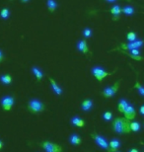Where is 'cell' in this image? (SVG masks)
<instances>
[{"label": "cell", "mask_w": 144, "mask_h": 152, "mask_svg": "<svg viewBox=\"0 0 144 152\" xmlns=\"http://www.w3.org/2000/svg\"><path fill=\"white\" fill-rule=\"evenodd\" d=\"M121 13H124V15H127V16H132L134 14V8L130 5H126L121 9Z\"/></svg>", "instance_id": "21"}, {"label": "cell", "mask_w": 144, "mask_h": 152, "mask_svg": "<svg viewBox=\"0 0 144 152\" xmlns=\"http://www.w3.org/2000/svg\"><path fill=\"white\" fill-rule=\"evenodd\" d=\"M3 60H4V53H3V51L0 50V62H2Z\"/></svg>", "instance_id": "30"}, {"label": "cell", "mask_w": 144, "mask_h": 152, "mask_svg": "<svg viewBox=\"0 0 144 152\" xmlns=\"http://www.w3.org/2000/svg\"><path fill=\"white\" fill-rule=\"evenodd\" d=\"M128 152H138V150H137L136 148H131V149L128 151Z\"/></svg>", "instance_id": "32"}, {"label": "cell", "mask_w": 144, "mask_h": 152, "mask_svg": "<svg viewBox=\"0 0 144 152\" xmlns=\"http://www.w3.org/2000/svg\"><path fill=\"white\" fill-rule=\"evenodd\" d=\"M111 14L113 15V17H114V20L115 21L118 20V17L121 16V6H119L118 4H115L114 7L111 9Z\"/></svg>", "instance_id": "15"}, {"label": "cell", "mask_w": 144, "mask_h": 152, "mask_svg": "<svg viewBox=\"0 0 144 152\" xmlns=\"http://www.w3.org/2000/svg\"><path fill=\"white\" fill-rule=\"evenodd\" d=\"M10 10H9L8 8H2L1 10H0V18H1L2 20H7L9 17H10Z\"/></svg>", "instance_id": "22"}, {"label": "cell", "mask_w": 144, "mask_h": 152, "mask_svg": "<svg viewBox=\"0 0 144 152\" xmlns=\"http://www.w3.org/2000/svg\"><path fill=\"white\" fill-rule=\"evenodd\" d=\"M69 142L72 145H80L82 143V138L76 133H73L69 136Z\"/></svg>", "instance_id": "17"}, {"label": "cell", "mask_w": 144, "mask_h": 152, "mask_svg": "<svg viewBox=\"0 0 144 152\" xmlns=\"http://www.w3.org/2000/svg\"><path fill=\"white\" fill-rule=\"evenodd\" d=\"M129 105V103L127 102V100L125 99H121L118 103V111L119 112V113H122L124 114V110L126 109L127 106Z\"/></svg>", "instance_id": "18"}, {"label": "cell", "mask_w": 144, "mask_h": 152, "mask_svg": "<svg viewBox=\"0 0 144 152\" xmlns=\"http://www.w3.org/2000/svg\"><path fill=\"white\" fill-rule=\"evenodd\" d=\"M45 152H62V147L60 145L50 141H44L39 144Z\"/></svg>", "instance_id": "6"}, {"label": "cell", "mask_w": 144, "mask_h": 152, "mask_svg": "<svg viewBox=\"0 0 144 152\" xmlns=\"http://www.w3.org/2000/svg\"><path fill=\"white\" fill-rule=\"evenodd\" d=\"M91 136H92V138L94 139L95 143H96L98 146L101 147L102 149H104V150H106V151L109 152V150H110V148H109V142L107 141V139L104 137V136L100 135V134H97V133H92Z\"/></svg>", "instance_id": "4"}, {"label": "cell", "mask_w": 144, "mask_h": 152, "mask_svg": "<svg viewBox=\"0 0 144 152\" xmlns=\"http://www.w3.org/2000/svg\"><path fill=\"white\" fill-rule=\"evenodd\" d=\"M115 71L116 70L112 72V73H110V72L106 71L105 69H104L103 67H101V66H94V67H92V69H91V73L93 74L94 77L96 78L99 82H101L103 79H105L106 77H108V76L113 75Z\"/></svg>", "instance_id": "3"}, {"label": "cell", "mask_w": 144, "mask_h": 152, "mask_svg": "<svg viewBox=\"0 0 144 152\" xmlns=\"http://www.w3.org/2000/svg\"><path fill=\"white\" fill-rule=\"evenodd\" d=\"M103 118L106 121H112L113 118V114L111 112H105V113L103 114Z\"/></svg>", "instance_id": "28"}, {"label": "cell", "mask_w": 144, "mask_h": 152, "mask_svg": "<svg viewBox=\"0 0 144 152\" xmlns=\"http://www.w3.org/2000/svg\"><path fill=\"white\" fill-rule=\"evenodd\" d=\"M140 114H141L142 115H144V106H140Z\"/></svg>", "instance_id": "31"}, {"label": "cell", "mask_w": 144, "mask_h": 152, "mask_svg": "<svg viewBox=\"0 0 144 152\" xmlns=\"http://www.w3.org/2000/svg\"><path fill=\"white\" fill-rule=\"evenodd\" d=\"M121 80H118V81H116L113 86H109V87L105 88L102 92V96L105 97V98H112V97H114L116 94V92H118V86H119V83H121Z\"/></svg>", "instance_id": "5"}, {"label": "cell", "mask_w": 144, "mask_h": 152, "mask_svg": "<svg viewBox=\"0 0 144 152\" xmlns=\"http://www.w3.org/2000/svg\"><path fill=\"white\" fill-rule=\"evenodd\" d=\"M129 123L130 121L126 120L125 118H116L113 121L112 129H114V132L118 133V134H127V133L131 132Z\"/></svg>", "instance_id": "1"}, {"label": "cell", "mask_w": 144, "mask_h": 152, "mask_svg": "<svg viewBox=\"0 0 144 152\" xmlns=\"http://www.w3.org/2000/svg\"><path fill=\"white\" fill-rule=\"evenodd\" d=\"M134 89H137V91H138V93L140 94V96L143 97L144 96V88L143 86H141L138 82H135V84H134V86H133Z\"/></svg>", "instance_id": "26"}, {"label": "cell", "mask_w": 144, "mask_h": 152, "mask_svg": "<svg viewBox=\"0 0 144 152\" xmlns=\"http://www.w3.org/2000/svg\"><path fill=\"white\" fill-rule=\"evenodd\" d=\"M0 81L4 85H10L12 83V81H13V79H12V76L10 74L6 73V74L0 75Z\"/></svg>", "instance_id": "19"}, {"label": "cell", "mask_w": 144, "mask_h": 152, "mask_svg": "<svg viewBox=\"0 0 144 152\" xmlns=\"http://www.w3.org/2000/svg\"><path fill=\"white\" fill-rule=\"evenodd\" d=\"M129 126H130V130L134 132H138L141 126H140V124L137 123V121H132V123H129Z\"/></svg>", "instance_id": "23"}, {"label": "cell", "mask_w": 144, "mask_h": 152, "mask_svg": "<svg viewBox=\"0 0 144 152\" xmlns=\"http://www.w3.org/2000/svg\"><path fill=\"white\" fill-rule=\"evenodd\" d=\"M48 81H50V83L51 85V88H53V92L57 96H60V95H62V93H63V90H62V88H61L59 85H58L56 83V81L54 80L53 78H51L48 76Z\"/></svg>", "instance_id": "11"}, {"label": "cell", "mask_w": 144, "mask_h": 152, "mask_svg": "<svg viewBox=\"0 0 144 152\" xmlns=\"http://www.w3.org/2000/svg\"><path fill=\"white\" fill-rule=\"evenodd\" d=\"M121 145V142L119 141L118 138L112 139V140L109 142V148H110L109 152H116L119 149Z\"/></svg>", "instance_id": "12"}, {"label": "cell", "mask_w": 144, "mask_h": 152, "mask_svg": "<svg viewBox=\"0 0 144 152\" xmlns=\"http://www.w3.org/2000/svg\"><path fill=\"white\" fill-rule=\"evenodd\" d=\"M47 5H48V11L51 12V13H53V12L56 10V8L58 6L57 2L56 1V0H47Z\"/></svg>", "instance_id": "20"}, {"label": "cell", "mask_w": 144, "mask_h": 152, "mask_svg": "<svg viewBox=\"0 0 144 152\" xmlns=\"http://www.w3.org/2000/svg\"><path fill=\"white\" fill-rule=\"evenodd\" d=\"M106 2H108V3H113V2H115V1H118V0H105Z\"/></svg>", "instance_id": "33"}, {"label": "cell", "mask_w": 144, "mask_h": 152, "mask_svg": "<svg viewBox=\"0 0 144 152\" xmlns=\"http://www.w3.org/2000/svg\"><path fill=\"white\" fill-rule=\"evenodd\" d=\"M126 39H127V41L129 42L136 41V39H137V34H136V33H134V32L127 33V34H126Z\"/></svg>", "instance_id": "24"}, {"label": "cell", "mask_w": 144, "mask_h": 152, "mask_svg": "<svg viewBox=\"0 0 144 152\" xmlns=\"http://www.w3.org/2000/svg\"><path fill=\"white\" fill-rule=\"evenodd\" d=\"M121 53H124L125 56H130L131 58H133V59L137 60V61H141V60H142V57L140 56H133V54H131V53H126V51H124V50H121Z\"/></svg>", "instance_id": "27"}, {"label": "cell", "mask_w": 144, "mask_h": 152, "mask_svg": "<svg viewBox=\"0 0 144 152\" xmlns=\"http://www.w3.org/2000/svg\"><path fill=\"white\" fill-rule=\"evenodd\" d=\"M92 107H93V100L92 99H85L83 102L81 103V109L84 112L91 111Z\"/></svg>", "instance_id": "13"}, {"label": "cell", "mask_w": 144, "mask_h": 152, "mask_svg": "<svg viewBox=\"0 0 144 152\" xmlns=\"http://www.w3.org/2000/svg\"><path fill=\"white\" fill-rule=\"evenodd\" d=\"M71 124L74 126H77V127H83L85 126L84 120L81 118L80 117H78V115H75V117H73L71 118Z\"/></svg>", "instance_id": "16"}, {"label": "cell", "mask_w": 144, "mask_h": 152, "mask_svg": "<svg viewBox=\"0 0 144 152\" xmlns=\"http://www.w3.org/2000/svg\"><path fill=\"white\" fill-rule=\"evenodd\" d=\"M2 148H3V142L0 140V149H2Z\"/></svg>", "instance_id": "35"}, {"label": "cell", "mask_w": 144, "mask_h": 152, "mask_svg": "<svg viewBox=\"0 0 144 152\" xmlns=\"http://www.w3.org/2000/svg\"><path fill=\"white\" fill-rule=\"evenodd\" d=\"M15 104V99L12 96H4L1 99V107L4 111L12 110Z\"/></svg>", "instance_id": "8"}, {"label": "cell", "mask_w": 144, "mask_h": 152, "mask_svg": "<svg viewBox=\"0 0 144 152\" xmlns=\"http://www.w3.org/2000/svg\"><path fill=\"white\" fill-rule=\"evenodd\" d=\"M124 118H126V120L130 121V120H133L134 118H135L136 115V112H135V109L132 105H128L126 109L124 110Z\"/></svg>", "instance_id": "9"}, {"label": "cell", "mask_w": 144, "mask_h": 152, "mask_svg": "<svg viewBox=\"0 0 144 152\" xmlns=\"http://www.w3.org/2000/svg\"><path fill=\"white\" fill-rule=\"evenodd\" d=\"M143 45V41L142 39H137L136 41L134 42H130L128 44H121V50H139Z\"/></svg>", "instance_id": "7"}, {"label": "cell", "mask_w": 144, "mask_h": 152, "mask_svg": "<svg viewBox=\"0 0 144 152\" xmlns=\"http://www.w3.org/2000/svg\"><path fill=\"white\" fill-rule=\"evenodd\" d=\"M32 72H33V74L35 75V77L37 78L38 81H42V79L44 78V75H45L44 71H42L41 68H39L38 66H33Z\"/></svg>", "instance_id": "14"}, {"label": "cell", "mask_w": 144, "mask_h": 152, "mask_svg": "<svg viewBox=\"0 0 144 152\" xmlns=\"http://www.w3.org/2000/svg\"><path fill=\"white\" fill-rule=\"evenodd\" d=\"M82 34H83V37L85 39H89V38H91L92 37V34H93V31H92V29L91 28H85L83 30V32H82Z\"/></svg>", "instance_id": "25"}, {"label": "cell", "mask_w": 144, "mask_h": 152, "mask_svg": "<svg viewBox=\"0 0 144 152\" xmlns=\"http://www.w3.org/2000/svg\"><path fill=\"white\" fill-rule=\"evenodd\" d=\"M129 53L133 54V56H140V50H137V48L136 50H131Z\"/></svg>", "instance_id": "29"}, {"label": "cell", "mask_w": 144, "mask_h": 152, "mask_svg": "<svg viewBox=\"0 0 144 152\" xmlns=\"http://www.w3.org/2000/svg\"><path fill=\"white\" fill-rule=\"evenodd\" d=\"M76 48H77V50L80 51V53L84 54H88L90 53L86 39H80V41H78L77 44H76Z\"/></svg>", "instance_id": "10"}, {"label": "cell", "mask_w": 144, "mask_h": 152, "mask_svg": "<svg viewBox=\"0 0 144 152\" xmlns=\"http://www.w3.org/2000/svg\"><path fill=\"white\" fill-rule=\"evenodd\" d=\"M21 2H23V3H28L30 0H20Z\"/></svg>", "instance_id": "34"}, {"label": "cell", "mask_w": 144, "mask_h": 152, "mask_svg": "<svg viewBox=\"0 0 144 152\" xmlns=\"http://www.w3.org/2000/svg\"><path fill=\"white\" fill-rule=\"evenodd\" d=\"M28 110L33 114L42 113L45 111V105L39 99H31L28 103Z\"/></svg>", "instance_id": "2"}]
</instances>
